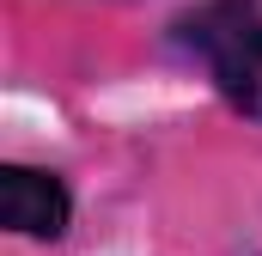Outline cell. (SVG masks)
I'll use <instances>...</instances> for the list:
<instances>
[{
	"instance_id": "6da1fadb",
	"label": "cell",
	"mask_w": 262,
	"mask_h": 256,
	"mask_svg": "<svg viewBox=\"0 0 262 256\" xmlns=\"http://www.w3.org/2000/svg\"><path fill=\"white\" fill-rule=\"evenodd\" d=\"M189 43L201 49V61L213 73V86L262 122V6L250 0H213L189 18Z\"/></svg>"
},
{
	"instance_id": "7a4b0ae2",
	"label": "cell",
	"mask_w": 262,
	"mask_h": 256,
	"mask_svg": "<svg viewBox=\"0 0 262 256\" xmlns=\"http://www.w3.org/2000/svg\"><path fill=\"white\" fill-rule=\"evenodd\" d=\"M0 220L25 238H61L67 232V189L61 177L31 171V165H6L0 171Z\"/></svg>"
}]
</instances>
